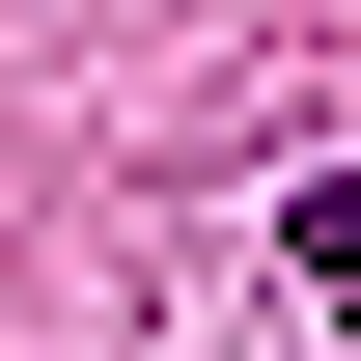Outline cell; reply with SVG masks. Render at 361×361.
Wrapping results in <instances>:
<instances>
[{
  "label": "cell",
  "instance_id": "cell-1",
  "mask_svg": "<svg viewBox=\"0 0 361 361\" xmlns=\"http://www.w3.org/2000/svg\"><path fill=\"white\" fill-rule=\"evenodd\" d=\"M278 278H334V306H361V167L306 195V223H278Z\"/></svg>",
  "mask_w": 361,
  "mask_h": 361
}]
</instances>
